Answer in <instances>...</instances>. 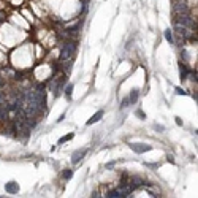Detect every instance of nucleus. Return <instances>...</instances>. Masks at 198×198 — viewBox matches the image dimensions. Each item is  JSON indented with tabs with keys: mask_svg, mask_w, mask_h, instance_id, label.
Returning <instances> with one entry per match:
<instances>
[{
	"mask_svg": "<svg viewBox=\"0 0 198 198\" xmlns=\"http://www.w3.org/2000/svg\"><path fill=\"white\" fill-rule=\"evenodd\" d=\"M76 48H78V41L76 40H71V41H65L62 44V49H60V62H65L68 59H73L76 52Z\"/></svg>",
	"mask_w": 198,
	"mask_h": 198,
	"instance_id": "obj_1",
	"label": "nucleus"
},
{
	"mask_svg": "<svg viewBox=\"0 0 198 198\" xmlns=\"http://www.w3.org/2000/svg\"><path fill=\"white\" fill-rule=\"evenodd\" d=\"M174 24L187 27V29H195L197 27V22L190 17V15H176L174 16Z\"/></svg>",
	"mask_w": 198,
	"mask_h": 198,
	"instance_id": "obj_2",
	"label": "nucleus"
},
{
	"mask_svg": "<svg viewBox=\"0 0 198 198\" xmlns=\"http://www.w3.org/2000/svg\"><path fill=\"white\" fill-rule=\"evenodd\" d=\"M65 82H67V73H63V75L60 78H57V81H56V87H54V97H56V98L60 95L62 89L65 87Z\"/></svg>",
	"mask_w": 198,
	"mask_h": 198,
	"instance_id": "obj_3",
	"label": "nucleus"
},
{
	"mask_svg": "<svg viewBox=\"0 0 198 198\" xmlns=\"http://www.w3.org/2000/svg\"><path fill=\"white\" fill-rule=\"evenodd\" d=\"M130 149L133 151V152H136V154H143V152L151 151L152 146L151 144H141V143H130Z\"/></svg>",
	"mask_w": 198,
	"mask_h": 198,
	"instance_id": "obj_4",
	"label": "nucleus"
},
{
	"mask_svg": "<svg viewBox=\"0 0 198 198\" xmlns=\"http://www.w3.org/2000/svg\"><path fill=\"white\" fill-rule=\"evenodd\" d=\"M173 13L174 15H189L190 10H189V7L186 3H176V5L173 7Z\"/></svg>",
	"mask_w": 198,
	"mask_h": 198,
	"instance_id": "obj_5",
	"label": "nucleus"
},
{
	"mask_svg": "<svg viewBox=\"0 0 198 198\" xmlns=\"http://www.w3.org/2000/svg\"><path fill=\"white\" fill-rule=\"evenodd\" d=\"M5 190H7V193L13 195V193H17V192H19V186H17V182H15V181L7 182V184H5Z\"/></svg>",
	"mask_w": 198,
	"mask_h": 198,
	"instance_id": "obj_6",
	"label": "nucleus"
},
{
	"mask_svg": "<svg viewBox=\"0 0 198 198\" xmlns=\"http://www.w3.org/2000/svg\"><path fill=\"white\" fill-rule=\"evenodd\" d=\"M86 154H87V149H78L76 152L71 155V163H75V165H76V163L79 162V160H81L82 157H84Z\"/></svg>",
	"mask_w": 198,
	"mask_h": 198,
	"instance_id": "obj_7",
	"label": "nucleus"
},
{
	"mask_svg": "<svg viewBox=\"0 0 198 198\" xmlns=\"http://www.w3.org/2000/svg\"><path fill=\"white\" fill-rule=\"evenodd\" d=\"M103 114H105V111H103V109H98V111H97V113L94 114V116H92V117L89 119V121H87V125H92V124L98 122L100 119L103 117Z\"/></svg>",
	"mask_w": 198,
	"mask_h": 198,
	"instance_id": "obj_8",
	"label": "nucleus"
},
{
	"mask_svg": "<svg viewBox=\"0 0 198 198\" xmlns=\"http://www.w3.org/2000/svg\"><path fill=\"white\" fill-rule=\"evenodd\" d=\"M138 97H140V90L138 89H133L130 92V97H128V103H136V100H138Z\"/></svg>",
	"mask_w": 198,
	"mask_h": 198,
	"instance_id": "obj_9",
	"label": "nucleus"
},
{
	"mask_svg": "<svg viewBox=\"0 0 198 198\" xmlns=\"http://www.w3.org/2000/svg\"><path fill=\"white\" fill-rule=\"evenodd\" d=\"M179 68H181V70H179V76H181V79L184 81L187 78V73H189V68L186 67V65H182V63H179Z\"/></svg>",
	"mask_w": 198,
	"mask_h": 198,
	"instance_id": "obj_10",
	"label": "nucleus"
},
{
	"mask_svg": "<svg viewBox=\"0 0 198 198\" xmlns=\"http://www.w3.org/2000/svg\"><path fill=\"white\" fill-rule=\"evenodd\" d=\"M71 94H73V84L65 86V97H67L68 102H71Z\"/></svg>",
	"mask_w": 198,
	"mask_h": 198,
	"instance_id": "obj_11",
	"label": "nucleus"
},
{
	"mask_svg": "<svg viewBox=\"0 0 198 198\" xmlns=\"http://www.w3.org/2000/svg\"><path fill=\"white\" fill-rule=\"evenodd\" d=\"M163 36H165V40L168 41V43H174V40H173V33H171V30L167 29L163 32Z\"/></svg>",
	"mask_w": 198,
	"mask_h": 198,
	"instance_id": "obj_12",
	"label": "nucleus"
},
{
	"mask_svg": "<svg viewBox=\"0 0 198 198\" xmlns=\"http://www.w3.org/2000/svg\"><path fill=\"white\" fill-rule=\"evenodd\" d=\"M73 136H75V135H73V133H68V135H65V136H62V138H60V140H59V141H57V144H63V143L70 141V140H71V138H73Z\"/></svg>",
	"mask_w": 198,
	"mask_h": 198,
	"instance_id": "obj_13",
	"label": "nucleus"
},
{
	"mask_svg": "<svg viewBox=\"0 0 198 198\" xmlns=\"http://www.w3.org/2000/svg\"><path fill=\"white\" fill-rule=\"evenodd\" d=\"M62 176H63V179H70L73 176V170H65V171L62 173Z\"/></svg>",
	"mask_w": 198,
	"mask_h": 198,
	"instance_id": "obj_14",
	"label": "nucleus"
},
{
	"mask_svg": "<svg viewBox=\"0 0 198 198\" xmlns=\"http://www.w3.org/2000/svg\"><path fill=\"white\" fill-rule=\"evenodd\" d=\"M135 114H136V116H138V117H141V119H146V114H144V113H143V111H141V109H136V113H135Z\"/></svg>",
	"mask_w": 198,
	"mask_h": 198,
	"instance_id": "obj_15",
	"label": "nucleus"
},
{
	"mask_svg": "<svg viewBox=\"0 0 198 198\" xmlns=\"http://www.w3.org/2000/svg\"><path fill=\"white\" fill-rule=\"evenodd\" d=\"M176 94L178 95H186V90L181 89V87H176Z\"/></svg>",
	"mask_w": 198,
	"mask_h": 198,
	"instance_id": "obj_16",
	"label": "nucleus"
},
{
	"mask_svg": "<svg viewBox=\"0 0 198 198\" xmlns=\"http://www.w3.org/2000/svg\"><path fill=\"white\" fill-rule=\"evenodd\" d=\"M127 105H128V98H124L121 103V108H127Z\"/></svg>",
	"mask_w": 198,
	"mask_h": 198,
	"instance_id": "obj_17",
	"label": "nucleus"
},
{
	"mask_svg": "<svg viewBox=\"0 0 198 198\" xmlns=\"http://www.w3.org/2000/svg\"><path fill=\"white\" fill-rule=\"evenodd\" d=\"M5 19H7V17H5V13L0 11V24H2V22H5Z\"/></svg>",
	"mask_w": 198,
	"mask_h": 198,
	"instance_id": "obj_18",
	"label": "nucleus"
},
{
	"mask_svg": "<svg viewBox=\"0 0 198 198\" xmlns=\"http://www.w3.org/2000/svg\"><path fill=\"white\" fill-rule=\"evenodd\" d=\"M155 130H159V132H163V125H157V124H155Z\"/></svg>",
	"mask_w": 198,
	"mask_h": 198,
	"instance_id": "obj_19",
	"label": "nucleus"
},
{
	"mask_svg": "<svg viewBox=\"0 0 198 198\" xmlns=\"http://www.w3.org/2000/svg\"><path fill=\"white\" fill-rule=\"evenodd\" d=\"M114 165H116V163H114V162H109V163L106 165V168H108V170H111V168L114 167Z\"/></svg>",
	"mask_w": 198,
	"mask_h": 198,
	"instance_id": "obj_20",
	"label": "nucleus"
},
{
	"mask_svg": "<svg viewBox=\"0 0 198 198\" xmlns=\"http://www.w3.org/2000/svg\"><path fill=\"white\" fill-rule=\"evenodd\" d=\"M174 119H176V124H178V125H182V121H181V117H174Z\"/></svg>",
	"mask_w": 198,
	"mask_h": 198,
	"instance_id": "obj_21",
	"label": "nucleus"
},
{
	"mask_svg": "<svg viewBox=\"0 0 198 198\" xmlns=\"http://www.w3.org/2000/svg\"><path fill=\"white\" fill-rule=\"evenodd\" d=\"M167 159H168V162H171V163H174V159H173V155H167Z\"/></svg>",
	"mask_w": 198,
	"mask_h": 198,
	"instance_id": "obj_22",
	"label": "nucleus"
},
{
	"mask_svg": "<svg viewBox=\"0 0 198 198\" xmlns=\"http://www.w3.org/2000/svg\"><path fill=\"white\" fill-rule=\"evenodd\" d=\"M63 117H65V114H62V116L57 119V122H62V121H63Z\"/></svg>",
	"mask_w": 198,
	"mask_h": 198,
	"instance_id": "obj_23",
	"label": "nucleus"
}]
</instances>
